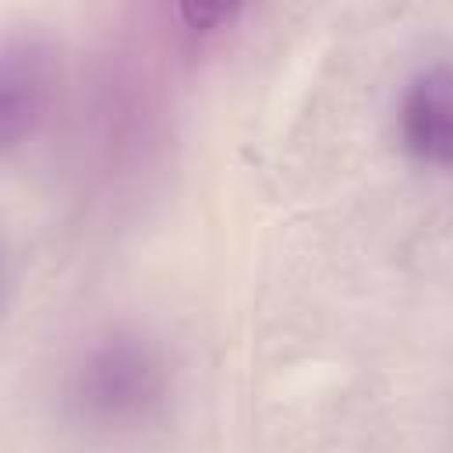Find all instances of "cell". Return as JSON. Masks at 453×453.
I'll list each match as a JSON object with an SVG mask.
<instances>
[{
	"instance_id": "cell-2",
	"label": "cell",
	"mask_w": 453,
	"mask_h": 453,
	"mask_svg": "<svg viewBox=\"0 0 453 453\" xmlns=\"http://www.w3.org/2000/svg\"><path fill=\"white\" fill-rule=\"evenodd\" d=\"M78 389H81L85 407L99 414H127L156 396L159 372L145 347L113 340L85 361Z\"/></svg>"
},
{
	"instance_id": "cell-3",
	"label": "cell",
	"mask_w": 453,
	"mask_h": 453,
	"mask_svg": "<svg viewBox=\"0 0 453 453\" xmlns=\"http://www.w3.org/2000/svg\"><path fill=\"white\" fill-rule=\"evenodd\" d=\"M449 71L439 64L425 74H418L403 96L400 110V131L403 145L414 159L446 166L453 152V120H449Z\"/></svg>"
},
{
	"instance_id": "cell-1",
	"label": "cell",
	"mask_w": 453,
	"mask_h": 453,
	"mask_svg": "<svg viewBox=\"0 0 453 453\" xmlns=\"http://www.w3.org/2000/svg\"><path fill=\"white\" fill-rule=\"evenodd\" d=\"M53 96V57L35 39L0 42V149L35 131Z\"/></svg>"
},
{
	"instance_id": "cell-4",
	"label": "cell",
	"mask_w": 453,
	"mask_h": 453,
	"mask_svg": "<svg viewBox=\"0 0 453 453\" xmlns=\"http://www.w3.org/2000/svg\"><path fill=\"white\" fill-rule=\"evenodd\" d=\"M180 18L195 32H212L234 21V14L244 7V0H177Z\"/></svg>"
}]
</instances>
